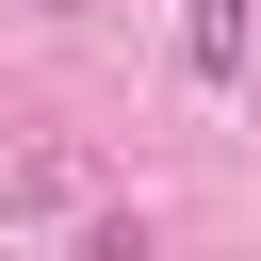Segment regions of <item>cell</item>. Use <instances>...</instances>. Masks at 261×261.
<instances>
[{
	"label": "cell",
	"mask_w": 261,
	"mask_h": 261,
	"mask_svg": "<svg viewBox=\"0 0 261 261\" xmlns=\"http://www.w3.org/2000/svg\"><path fill=\"white\" fill-rule=\"evenodd\" d=\"M179 65L196 82H245V0H179Z\"/></svg>",
	"instance_id": "1"
}]
</instances>
